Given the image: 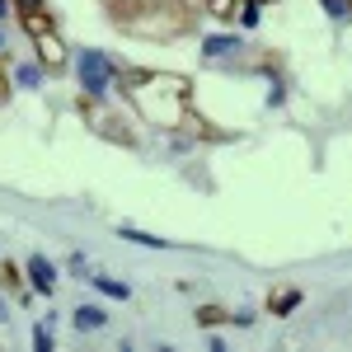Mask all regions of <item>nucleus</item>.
I'll list each match as a JSON object with an SVG mask.
<instances>
[{
    "label": "nucleus",
    "instance_id": "nucleus-1",
    "mask_svg": "<svg viewBox=\"0 0 352 352\" xmlns=\"http://www.w3.org/2000/svg\"><path fill=\"white\" fill-rule=\"evenodd\" d=\"M118 89L127 94V104L136 109L141 122L160 127V132H174L188 113V99H192V85L174 71H122Z\"/></svg>",
    "mask_w": 352,
    "mask_h": 352
},
{
    "label": "nucleus",
    "instance_id": "nucleus-2",
    "mask_svg": "<svg viewBox=\"0 0 352 352\" xmlns=\"http://www.w3.org/2000/svg\"><path fill=\"white\" fill-rule=\"evenodd\" d=\"M109 19L132 38H151V43H174L179 33L192 28L188 0H109Z\"/></svg>",
    "mask_w": 352,
    "mask_h": 352
},
{
    "label": "nucleus",
    "instance_id": "nucleus-3",
    "mask_svg": "<svg viewBox=\"0 0 352 352\" xmlns=\"http://www.w3.org/2000/svg\"><path fill=\"white\" fill-rule=\"evenodd\" d=\"M76 80H80L85 99H113V89L122 80V66L99 47H80L76 52Z\"/></svg>",
    "mask_w": 352,
    "mask_h": 352
},
{
    "label": "nucleus",
    "instance_id": "nucleus-4",
    "mask_svg": "<svg viewBox=\"0 0 352 352\" xmlns=\"http://www.w3.org/2000/svg\"><path fill=\"white\" fill-rule=\"evenodd\" d=\"M80 122H85V127H89L94 136H104V141H113V146H127V151L136 146L132 122H127L122 113L113 109L109 99H85V94H80Z\"/></svg>",
    "mask_w": 352,
    "mask_h": 352
},
{
    "label": "nucleus",
    "instance_id": "nucleus-5",
    "mask_svg": "<svg viewBox=\"0 0 352 352\" xmlns=\"http://www.w3.org/2000/svg\"><path fill=\"white\" fill-rule=\"evenodd\" d=\"M244 52L249 47H244L240 33H212V38H202V61L207 66H235Z\"/></svg>",
    "mask_w": 352,
    "mask_h": 352
},
{
    "label": "nucleus",
    "instance_id": "nucleus-6",
    "mask_svg": "<svg viewBox=\"0 0 352 352\" xmlns=\"http://www.w3.org/2000/svg\"><path fill=\"white\" fill-rule=\"evenodd\" d=\"M24 282H28V292L52 296L56 292V263L47 258V254H28L24 258Z\"/></svg>",
    "mask_w": 352,
    "mask_h": 352
},
{
    "label": "nucleus",
    "instance_id": "nucleus-7",
    "mask_svg": "<svg viewBox=\"0 0 352 352\" xmlns=\"http://www.w3.org/2000/svg\"><path fill=\"white\" fill-rule=\"evenodd\" d=\"M33 52H38V61H43L47 71H61V66L71 61V47H66V38H61L56 28H47V33L33 38Z\"/></svg>",
    "mask_w": 352,
    "mask_h": 352
},
{
    "label": "nucleus",
    "instance_id": "nucleus-8",
    "mask_svg": "<svg viewBox=\"0 0 352 352\" xmlns=\"http://www.w3.org/2000/svg\"><path fill=\"white\" fill-rule=\"evenodd\" d=\"M104 324H109L104 305H76V310H71V329H76V333H99Z\"/></svg>",
    "mask_w": 352,
    "mask_h": 352
},
{
    "label": "nucleus",
    "instance_id": "nucleus-9",
    "mask_svg": "<svg viewBox=\"0 0 352 352\" xmlns=\"http://www.w3.org/2000/svg\"><path fill=\"white\" fill-rule=\"evenodd\" d=\"M292 310H300V287H277V292L268 296V315L287 320Z\"/></svg>",
    "mask_w": 352,
    "mask_h": 352
},
{
    "label": "nucleus",
    "instance_id": "nucleus-10",
    "mask_svg": "<svg viewBox=\"0 0 352 352\" xmlns=\"http://www.w3.org/2000/svg\"><path fill=\"white\" fill-rule=\"evenodd\" d=\"M43 80H47V66H43L38 56H33V61H24V66L14 71V85H19V89H43Z\"/></svg>",
    "mask_w": 352,
    "mask_h": 352
},
{
    "label": "nucleus",
    "instance_id": "nucleus-11",
    "mask_svg": "<svg viewBox=\"0 0 352 352\" xmlns=\"http://www.w3.org/2000/svg\"><path fill=\"white\" fill-rule=\"evenodd\" d=\"M89 287H99V292L113 296V300H127V296H132V287H127V282H118L113 272H89Z\"/></svg>",
    "mask_w": 352,
    "mask_h": 352
},
{
    "label": "nucleus",
    "instance_id": "nucleus-12",
    "mask_svg": "<svg viewBox=\"0 0 352 352\" xmlns=\"http://www.w3.org/2000/svg\"><path fill=\"white\" fill-rule=\"evenodd\" d=\"M19 24H24L28 43H33L38 33H47V28H56V24H52V14H47V10H24V14H19Z\"/></svg>",
    "mask_w": 352,
    "mask_h": 352
},
{
    "label": "nucleus",
    "instance_id": "nucleus-13",
    "mask_svg": "<svg viewBox=\"0 0 352 352\" xmlns=\"http://www.w3.org/2000/svg\"><path fill=\"white\" fill-rule=\"evenodd\" d=\"M0 282H5V287H10V292H14L19 300H28V282H24V268H14V263H5V258H0Z\"/></svg>",
    "mask_w": 352,
    "mask_h": 352
},
{
    "label": "nucleus",
    "instance_id": "nucleus-14",
    "mask_svg": "<svg viewBox=\"0 0 352 352\" xmlns=\"http://www.w3.org/2000/svg\"><path fill=\"white\" fill-rule=\"evenodd\" d=\"M118 235H122V240H132V244H141V249H169V240H160V235H146V230H132V226H122Z\"/></svg>",
    "mask_w": 352,
    "mask_h": 352
},
{
    "label": "nucleus",
    "instance_id": "nucleus-15",
    "mask_svg": "<svg viewBox=\"0 0 352 352\" xmlns=\"http://www.w3.org/2000/svg\"><path fill=\"white\" fill-rule=\"evenodd\" d=\"M226 320H230V315H226L221 305H202V310H197V324L202 329H217V324H226Z\"/></svg>",
    "mask_w": 352,
    "mask_h": 352
},
{
    "label": "nucleus",
    "instance_id": "nucleus-16",
    "mask_svg": "<svg viewBox=\"0 0 352 352\" xmlns=\"http://www.w3.org/2000/svg\"><path fill=\"white\" fill-rule=\"evenodd\" d=\"M324 5V14L333 19V24H343V19H352V0H320Z\"/></svg>",
    "mask_w": 352,
    "mask_h": 352
},
{
    "label": "nucleus",
    "instance_id": "nucleus-17",
    "mask_svg": "<svg viewBox=\"0 0 352 352\" xmlns=\"http://www.w3.org/2000/svg\"><path fill=\"white\" fill-rule=\"evenodd\" d=\"M33 352H52V324H33Z\"/></svg>",
    "mask_w": 352,
    "mask_h": 352
},
{
    "label": "nucleus",
    "instance_id": "nucleus-18",
    "mask_svg": "<svg viewBox=\"0 0 352 352\" xmlns=\"http://www.w3.org/2000/svg\"><path fill=\"white\" fill-rule=\"evenodd\" d=\"M282 104H287V85L272 76V85H268V109H282Z\"/></svg>",
    "mask_w": 352,
    "mask_h": 352
},
{
    "label": "nucleus",
    "instance_id": "nucleus-19",
    "mask_svg": "<svg viewBox=\"0 0 352 352\" xmlns=\"http://www.w3.org/2000/svg\"><path fill=\"white\" fill-rule=\"evenodd\" d=\"M66 268L76 272V277H85V282H89V258H85L80 249H76V254H71V258H66Z\"/></svg>",
    "mask_w": 352,
    "mask_h": 352
},
{
    "label": "nucleus",
    "instance_id": "nucleus-20",
    "mask_svg": "<svg viewBox=\"0 0 352 352\" xmlns=\"http://www.w3.org/2000/svg\"><path fill=\"white\" fill-rule=\"evenodd\" d=\"M254 320H258L254 310H235V315H230V324H240V329H254Z\"/></svg>",
    "mask_w": 352,
    "mask_h": 352
},
{
    "label": "nucleus",
    "instance_id": "nucleus-21",
    "mask_svg": "<svg viewBox=\"0 0 352 352\" xmlns=\"http://www.w3.org/2000/svg\"><path fill=\"white\" fill-rule=\"evenodd\" d=\"M10 89H14V80H10V76H5V56H0V104H5V99H10Z\"/></svg>",
    "mask_w": 352,
    "mask_h": 352
},
{
    "label": "nucleus",
    "instance_id": "nucleus-22",
    "mask_svg": "<svg viewBox=\"0 0 352 352\" xmlns=\"http://www.w3.org/2000/svg\"><path fill=\"white\" fill-rule=\"evenodd\" d=\"M14 14H19V5H14V0H0V24H5V19H14Z\"/></svg>",
    "mask_w": 352,
    "mask_h": 352
},
{
    "label": "nucleus",
    "instance_id": "nucleus-23",
    "mask_svg": "<svg viewBox=\"0 0 352 352\" xmlns=\"http://www.w3.org/2000/svg\"><path fill=\"white\" fill-rule=\"evenodd\" d=\"M14 5H19V14H24V10H47L43 0H14Z\"/></svg>",
    "mask_w": 352,
    "mask_h": 352
},
{
    "label": "nucleus",
    "instance_id": "nucleus-24",
    "mask_svg": "<svg viewBox=\"0 0 352 352\" xmlns=\"http://www.w3.org/2000/svg\"><path fill=\"white\" fill-rule=\"evenodd\" d=\"M5 320H10V300L0 296V324H5Z\"/></svg>",
    "mask_w": 352,
    "mask_h": 352
},
{
    "label": "nucleus",
    "instance_id": "nucleus-25",
    "mask_svg": "<svg viewBox=\"0 0 352 352\" xmlns=\"http://www.w3.org/2000/svg\"><path fill=\"white\" fill-rule=\"evenodd\" d=\"M0 56H5V24H0Z\"/></svg>",
    "mask_w": 352,
    "mask_h": 352
}]
</instances>
